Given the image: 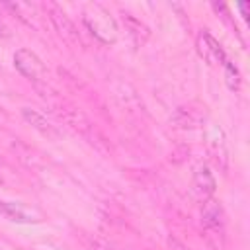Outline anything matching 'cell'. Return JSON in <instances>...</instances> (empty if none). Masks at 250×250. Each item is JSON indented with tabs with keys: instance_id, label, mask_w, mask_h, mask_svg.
I'll return each mask as SVG.
<instances>
[{
	"instance_id": "obj_1",
	"label": "cell",
	"mask_w": 250,
	"mask_h": 250,
	"mask_svg": "<svg viewBox=\"0 0 250 250\" xmlns=\"http://www.w3.org/2000/svg\"><path fill=\"white\" fill-rule=\"evenodd\" d=\"M82 21L88 27V31L102 43L111 45L117 39V25L115 20L111 18V14L102 8L100 4H90L86 6L84 14H82Z\"/></svg>"
},
{
	"instance_id": "obj_2",
	"label": "cell",
	"mask_w": 250,
	"mask_h": 250,
	"mask_svg": "<svg viewBox=\"0 0 250 250\" xmlns=\"http://www.w3.org/2000/svg\"><path fill=\"white\" fill-rule=\"evenodd\" d=\"M14 66L18 68L20 74H23L29 80H45L47 76L45 62L29 49H18L14 53Z\"/></svg>"
},
{
	"instance_id": "obj_3",
	"label": "cell",
	"mask_w": 250,
	"mask_h": 250,
	"mask_svg": "<svg viewBox=\"0 0 250 250\" xmlns=\"http://www.w3.org/2000/svg\"><path fill=\"white\" fill-rule=\"evenodd\" d=\"M197 53L209 64H221V66H225L227 61H229L227 55H225V51H223V47H221V43L209 31H201L199 33V37H197Z\"/></svg>"
},
{
	"instance_id": "obj_4",
	"label": "cell",
	"mask_w": 250,
	"mask_h": 250,
	"mask_svg": "<svg viewBox=\"0 0 250 250\" xmlns=\"http://www.w3.org/2000/svg\"><path fill=\"white\" fill-rule=\"evenodd\" d=\"M205 137H207V148H209L211 156L225 170L227 168V162H229V148H227V139H225L223 129L219 125H215V123H209Z\"/></svg>"
},
{
	"instance_id": "obj_5",
	"label": "cell",
	"mask_w": 250,
	"mask_h": 250,
	"mask_svg": "<svg viewBox=\"0 0 250 250\" xmlns=\"http://www.w3.org/2000/svg\"><path fill=\"white\" fill-rule=\"evenodd\" d=\"M47 10H49V20H51V23L55 25L57 33H59L64 41L76 43V41H78V31H76L74 23L68 20V16H66L59 6H55V4H47Z\"/></svg>"
},
{
	"instance_id": "obj_6",
	"label": "cell",
	"mask_w": 250,
	"mask_h": 250,
	"mask_svg": "<svg viewBox=\"0 0 250 250\" xmlns=\"http://www.w3.org/2000/svg\"><path fill=\"white\" fill-rule=\"evenodd\" d=\"M201 225L207 230H223L225 213H223V207L217 199H213V197L205 199V203L201 207Z\"/></svg>"
},
{
	"instance_id": "obj_7",
	"label": "cell",
	"mask_w": 250,
	"mask_h": 250,
	"mask_svg": "<svg viewBox=\"0 0 250 250\" xmlns=\"http://www.w3.org/2000/svg\"><path fill=\"white\" fill-rule=\"evenodd\" d=\"M21 117H23L35 131H39L43 137H47L49 141H57V139L61 137V133L57 131V127L51 125V123L47 121V117L41 115L39 111H35V109H31V107H21Z\"/></svg>"
},
{
	"instance_id": "obj_8",
	"label": "cell",
	"mask_w": 250,
	"mask_h": 250,
	"mask_svg": "<svg viewBox=\"0 0 250 250\" xmlns=\"http://www.w3.org/2000/svg\"><path fill=\"white\" fill-rule=\"evenodd\" d=\"M172 123L178 129H195V127H201L205 123V113H201L199 109L182 105L172 115Z\"/></svg>"
},
{
	"instance_id": "obj_9",
	"label": "cell",
	"mask_w": 250,
	"mask_h": 250,
	"mask_svg": "<svg viewBox=\"0 0 250 250\" xmlns=\"http://www.w3.org/2000/svg\"><path fill=\"white\" fill-rule=\"evenodd\" d=\"M217 189V182H215V176L213 172L207 168V166H199L193 174V191L199 195V197H205L209 199Z\"/></svg>"
},
{
	"instance_id": "obj_10",
	"label": "cell",
	"mask_w": 250,
	"mask_h": 250,
	"mask_svg": "<svg viewBox=\"0 0 250 250\" xmlns=\"http://www.w3.org/2000/svg\"><path fill=\"white\" fill-rule=\"evenodd\" d=\"M0 215H4L6 219H10L14 223H20V225H29V223L39 221V217L35 213L27 211L20 203H12V201H0Z\"/></svg>"
},
{
	"instance_id": "obj_11",
	"label": "cell",
	"mask_w": 250,
	"mask_h": 250,
	"mask_svg": "<svg viewBox=\"0 0 250 250\" xmlns=\"http://www.w3.org/2000/svg\"><path fill=\"white\" fill-rule=\"evenodd\" d=\"M121 20H123V23H125V29H127L129 35L133 37L135 45H139V47L145 45L146 39L150 37L148 27H146L139 18H135V16H131V14H121Z\"/></svg>"
},
{
	"instance_id": "obj_12",
	"label": "cell",
	"mask_w": 250,
	"mask_h": 250,
	"mask_svg": "<svg viewBox=\"0 0 250 250\" xmlns=\"http://www.w3.org/2000/svg\"><path fill=\"white\" fill-rule=\"evenodd\" d=\"M64 119H66V123H68V125H72V127H74L78 133H82V135H86V133L92 129L90 119H88L82 111H78V109L68 107V109L64 111Z\"/></svg>"
},
{
	"instance_id": "obj_13",
	"label": "cell",
	"mask_w": 250,
	"mask_h": 250,
	"mask_svg": "<svg viewBox=\"0 0 250 250\" xmlns=\"http://www.w3.org/2000/svg\"><path fill=\"white\" fill-rule=\"evenodd\" d=\"M6 6H8L10 10H14L16 16H18L20 20H23L27 25L37 27V21H35V8H33L31 4H25V2H8Z\"/></svg>"
},
{
	"instance_id": "obj_14",
	"label": "cell",
	"mask_w": 250,
	"mask_h": 250,
	"mask_svg": "<svg viewBox=\"0 0 250 250\" xmlns=\"http://www.w3.org/2000/svg\"><path fill=\"white\" fill-rule=\"evenodd\" d=\"M225 78H227V86L230 90H238L240 88V70L230 61H227V64H225Z\"/></svg>"
},
{
	"instance_id": "obj_15",
	"label": "cell",
	"mask_w": 250,
	"mask_h": 250,
	"mask_svg": "<svg viewBox=\"0 0 250 250\" xmlns=\"http://www.w3.org/2000/svg\"><path fill=\"white\" fill-rule=\"evenodd\" d=\"M82 238H84V242H86L92 250H113V246H111V244H107L104 238H100V236H96V234L82 232Z\"/></svg>"
},
{
	"instance_id": "obj_16",
	"label": "cell",
	"mask_w": 250,
	"mask_h": 250,
	"mask_svg": "<svg viewBox=\"0 0 250 250\" xmlns=\"http://www.w3.org/2000/svg\"><path fill=\"white\" fill-rule=\"evenodd\" d=\"M8 35H10V33H8V29H6V27L0 23V41H2V39H6Z\"/></svg>"
},
{
	"instance_id": "obj_17",
	"label": "cell",
	"mask_w": 250,
	"mask_h": 250,
	"mask_svg": "<svg viewBox=\"0 0 250 250\" xmlns=\"http://www.w3.org/2000/svg\"><path fill=\"white\" fill-rule=\"evenodd\" d=\"M0 182H4V178H2V172H0Z\"/></svg>"
}]
</instances>
